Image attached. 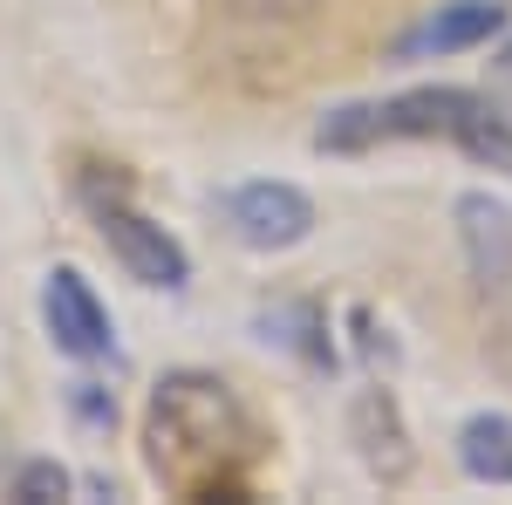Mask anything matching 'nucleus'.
<instances>
[{"label": "nucleus", "instance_id": "1", "mask_svg": "<svg viewBox=\"0 0 512 505\" xmlns=\"http://www.w3.org/2000/svg\"><path fill=\"white\" fill-rule=\"evenodd\" d=\"M253 417L212 369H171L144 403V465L178 499H246Z\"/></svg>", "mask_w": 512, "mask_h": 505}, {"label": "nucleus", "instance_id": "2", "mask_svg": "<svg viewBox=\"0 0 512 505\" xmlns=\"http://www.w3.org/2000/svg\"><path fill=\"white\" fill-rule=\"evenodd\" d=\"M403 137H444L478 164L512 171V110H499L478 89H403L383 103H349L315 130L321 151H369V144H403Z\"/></svg>", "mask_w": 512, "mask_h": 505}, {"label": "nucleus", "instance_id": "3", "mask_svg": "<svg viewBox=\"0 0 512 505\" xmlns=\"http://www.w3.org/2000/svg\"><path fill=\"white\" fill-rule=\"evenodd\" d=\"M89 212H96V233L103 246L117 253V267L130 280H144V287H164V294H178L185 280H192V253L178 246V239L164 233L158 219H144L130 198L117 192H89Z\"/></svg>", "mask_w": 512, "mask_h": 505}, {"label": "nucleus", "instance_id": "4", "mask_svg": "<svg viewBox=\"0 0 512 505\" xmlns=\"http://www.w3.org/2000/svg\"><path fill=\"white\" fill-rule=\"evenodd\" d=\"M219 219L239 246L253 253H287L315 233V198L301 185H280V178H253V185H233L219 198Z\"/></svg>", "mask_w": 512, "mask_h": 505}, {"label": "nucleus", "instance_id": "5", "mask_svg": "<svg viewBox=\"0 0 512 505\" xmlns=\"http://www.w3.org/2000/svg\"><path fill=\"white\" fill-rule=\"evenodd\" d=\"M41 328H48L55 349L76 355V362H103V355H117L110 308L96 301V287H89L76 267H48V273H41Z\"/></svg>", "mask_w": 512, "mask_h": 505}, {"label": "nucleus", "instance_id": "6", "mask_svg": "<svg viewBox=\"0 0 512 505\" xmlns=\"http://www.w3.org/2000/svg\"><path fill=\"white\" fill-rule=\"evenodd\" d=\"M492 35H506V7L499 0H451L424 28H410L396 41V55H458V48H478Z\"/></svg>", "mask_w": 512, "mask_h": 505}, {"label": "nucleus", "instance_id": "7", "mask_svg": "<svg viewBox=\"0 0 512 505\" xmlns=\"http://www.w3.org/2000/svg\"><path fill=\"white\" fill-rule=\"evenodd\" d=\"M458 219H465V239H472L478 280H506V267H512V212L492 205V198H465Z\"/></svg>", "mask_w": 512, "mask_h": 505}, {"label": "nucleus", "instance_id": "8", "mask_svg": "<svg viewBox=\"0 0 512 505\" xmlns=\"http://www.w3.org/2000/svg\"><path fill=\"white\" fill-rule=\"evenodd\" d=\"M458 458L485 485H512V417H472L458 430Z\"/></svg>", "mask_w": 512, "mask_h": 505}, {"label": "nucleus", "instance_id": "9", "mask_svg": "<svg viewBox=\"0 0 512 505\" xmlns=\"http://www.w3.org/2000/svg\"><path fill=\"white\" fill-rule=\"evenodd\" d=\"M260 328H267V342L308 355L315 369H335V349H328V342H315V335H321V314L315 308H274V314H260Z\"/></svg>", "mask_w": 512, "mask_h": 505}, {"label": "nucleus", "instance_id": "10", "mask_svg": "<svg viewBox=\"0 0 512 505\" xmlns=\"http://www.w3.org/2000/svg\"><path fill=\"white\" fill-rule=\"evenodd\" d=\"M62 492H69V471H62V465H48V458L21 465V478H14V499H28V505H41V499H62Z\"/></svg>", "mask_w": 512, "mask_h": 505}, {"label": "nucleus", "instance_id": "11", "mask_svg": "<svg viewBox=\"0 0 512 505\" xmlns=\"http://www.w3.org/2000/svg\"><path fill=\"white\" fill-rule=\"evenodd\" d=\"M69 410H76L89 430H110V424H117V403H110L96 383H76V389H69Z\"/></svg>", "mask_w": 512, "mask_h": 505}, {"label": "nucleus", "instance_id": "12", "mask_svg": "<svg viewBox=\"0 0 512 505\" xmlns=\"http://www.w3.org/2000/svg\"><path fill=\"white\" fill-rule=\"evenodd\" d=\"M308 7H321V0H233V14H253V21H294Z\"/></svg>", "mask_w": 512, "mask_h": 505}, {"label": "nucleus", "instance_id": "13", "mask_svg": "<svg viewBox=\"0 0 512 505\" xmlns=\"http://www.w3.org/2000/svg\"><path fill=\"white\" fill-rule=\"evenodd\" d=\"M506 76H512V48H506Z\"/></svg>", "mask_w": 512, "mask_h": 505}]
</instances>
